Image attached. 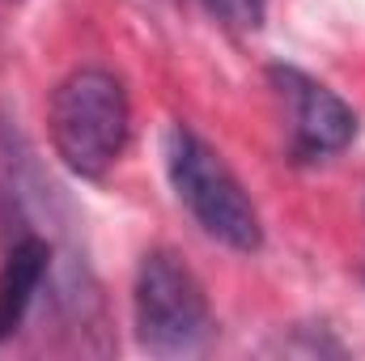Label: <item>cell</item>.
<instances>
[{
  "instance_id": "cell-1",
  "label": "cell",
  "mask_w": 365,
  "mask_h": 361,
  "mask_svg": "<svg viewBox=\"0 0 365 361\" xmlns=\"http://www.w3.org/2000/svg\"><path fill=\"white\" fill-rule=\"evenodd\" d=\"M47 128L60 162L73 175L102 179L128 149L132 132V106L123 81L106 68H73L51 93Z\"/></svg>"
},
{
  "instance_id": "cell-2",
  "label": "cell",
  "mask_w": 365,
  "mask_h": 361,
  "mask_svg": "<svg viewBox=\"0 0 365 361\" xmlns=\"http://www.w3.org/2000/svg\"><path fill=\"white\" fill-rule=\"evenodd\" d=\"M166 175H170L175 195L187 204V213L200 221L208 238L242 255L264 247V225H259L251 195L221 162V153L182 123L166 132Z\"/></svg>"
},
{
  "instance_id": "cell-3",
  "label": "cell",
  "mask_w": 365,
  "mask_h": 361,
  "mask_svg": "<svg viewBox=\"0 0 365 361\" xmlns=\"http://www.w3.org/2000/svg\"><path fill=\"white\" fill-rule=\"evenodd\" d=\"M136 336L153 357H195L212 340L208 293L170 251H149L132 289Z\"/></svg>"
},
{
  "instance_id": "cell-4",
  "label": "cell",
  "mask_w": 365,
  "mask_h": 361,
  "mask_svg": "<svg viewBox=\"0 0 365 361\" xmlns=\"http://www.w3.org/2000/svg\"><path fill=\"white\" fill-rule=\"evenodd\" d=\"M272 77L293 102V149H297V158H331L357 141V111L336 90H327L323 81H314L297 68H280V64L272 68Z\"/></svg>"
},
{
  "instance_id": "cell-5",
  "label": "cell",
  "mask_w": 365,
  "mask_h": 361,
  "mask_svg": "<svg viewBox=\"0 0 365 361\" xmlns=\"http://www.w3.org/2000/svg\"><path fill=\"white\" fill-rule=\"evenodd\" d=\"M51 268V247L43 243V238H21L9 255H4V264H0V340L21 323V315L30 310V302H34V293H38V285H43V276Z\"/></svg>"
},
{
  "instance_id": "cell-6",
  "label": "cell",
  "mask_w": 365,
  "mask_h": 361,
  "mask_svg": "<svg viewBox=\"0 0 365 361\" xmlns=\"http://www.w3.org/2000/svg\"><path fill=\"white\" fill-rule=\"evenodd\" d=\"M204 4L234 30H259L268 13V0H204Z\"/></svg>"
}]
</instances>
